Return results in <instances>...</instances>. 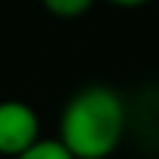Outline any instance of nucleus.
Segmentation results:
<instances>
[{"mask_svg":"<svg viewBox=\"0 0 159 159\" xmlns=\"http://www.w3.org/2000/svg\"><path fill=\"white\" fill-rule=\"evenodd\" d=\"M127 130V103L112 85L91 83L71 94L59 115V142L74 159H106Z\"/></svg>","mask_w":159,"mask_h":159,"instance_id":"f257e3e1","label":"nucleus"},{"mask_svg":"<svg viewBox=\"0 0 159 159\" xmlns=\"http://www.w3.org/2000/svg\"><path fill=\"white\" fill-rule=\"evenodd\" d=\"M41 136L39 115L24 100H0V156H18Z\"/></svg>","mask_w":159,"mask_h":159,"instance_id":"f03ea898","label":"nucleus"},{"mask_svg":"<svg viewBox=\"0 0 159 159\" xmlns=\"http://www.w3.org/2000/svg\"><path fill=\"white\" fill-rule=\"evenodd\" d=\"M12 159H74L71 156V150L65 148L59 139H35L30 148H24L18 156H12Z\"/></svg>","mask_w":159,"mask_h":159,"instance_id":"7ed1b4c3","label":"nucleus"},{"mask_svg":"<svg viewBox=\"0 0 159 159\" xmlns=\"http://www.w3.org/2000/svg\"><path fill=\"white\" fill-rule=\"evenodd\" d=\"M41 6L56 18H80L94 6V0H41Z\"/></svg>","mask_w":159,"mask_h":159,"instance_id":"20e7f679","label":"nucleus"},{"mask_svg":"<svg viewBox=\"0 0 159 159\" xmlns=\"http://www.w3.org/2000/svg\"><path fill=\"white\" fill-rule=\"evenodd\" d=\"M106 3L121 6V9H136V6H144V3H150V0H106Z\"/></svg>","mask_w":159,"mask_h":159,"instance_id":"39448f33","label":"nucleus"}]
</instances>
